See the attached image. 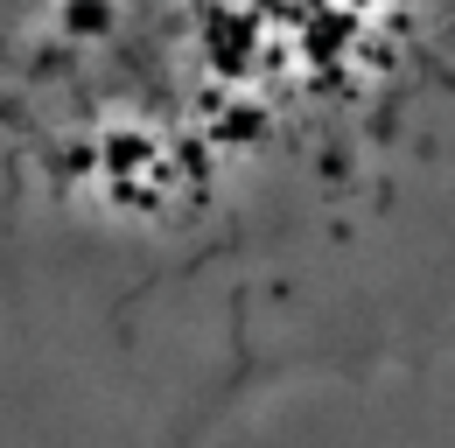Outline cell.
<instances>
[{
    "label": "cell",
    "instance_id": "obj_1",
    "mask_svg": "<svg viewBox=\"0 0 455 448\" xmlns=\"http://www.w3.org/2000/svg\"><path fill=\"white\" fill-rule=\"evenodd\" d=\"M449 294L455 0H0V448H252Z\"/></svg>",
    "mask_w": 455,
    "mask_h": 448
}]
</instances>
